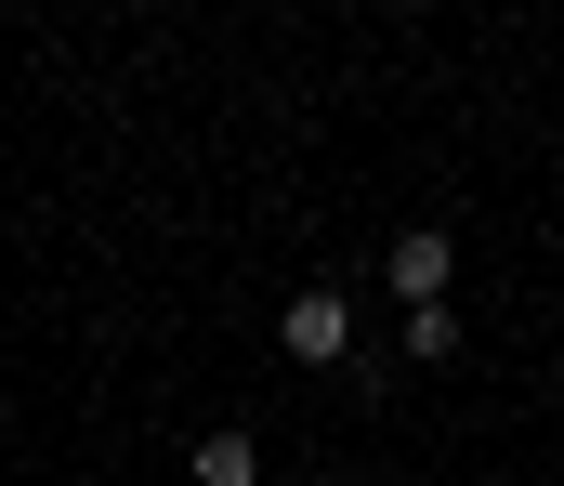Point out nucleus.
<instances>
[{"mask_svg": "<svg viewBox=\"0 0 564 486\" xmlns=\"http://www.w3.org/2000/svg\"><path fill=\"white\" fill-rule=\"evenodd\" d=\"M276 342L302 355V368H341V342H355V303H341V290H302V303L276 316Z\"/></svg>", "mask_w": 564, "mask_h": 486, "instance_id": "2", "label": "nucleus"}, {"mask_svg": "<svg viewBox=\"0 0 564 486\" xmlns=\"http://www.w3.org/2000/svg\"><path fill=\"white\" fill-rule=\"evenodd\" d=\"M408 328V355H421V368H446V355H459V316H446V303H421V316H394Z\"/></svg>", "mask_w": 564, "mask_h": 486, "instance_id": "4", "label": "nucleus"}, {"mask_svg": "<svg viewBox=\"0 0 564 486\" xmlns=\"http://www.w3.org/2000/svg\"><path fill=\"white\" fill-rule=\"evenodd\" d=\"M381 277H394V303L421 316V303H446V277H459V250H446V224H408L394 250H381Z\"/></svg>", "mask_w": 564, "mask_h": 486, "instance_id": "1", "label": "nucleus"}, {"mask_svg": "<svg viewBox=\"0 0 564 486\" xmlns=\"http://www.w3.org/2000/svg\"><path fill=\"white\" fill-rule=\"evenodd\" d=\"M184 486H263V447H250L237 421H210V434H197V461H184Z\"/></svg>", "mask_w": 564, "mask_h": 486, "instance_id": "3", "label": "nucleus"}]
</instances>
